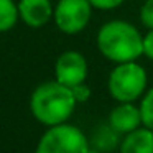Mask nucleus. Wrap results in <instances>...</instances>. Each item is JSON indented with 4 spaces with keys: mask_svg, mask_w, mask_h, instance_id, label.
<instances>
[{
    "mask_svg": "<svg viewBox=\"0 0 153 153\" xmlns=\"http://www.w3.org/2000/svg\"><path fill=\"white\" fill-rule=\"evenodd\" d=\"M71 89H73V94H74V97H76L77 102H86V100L91 97V89H89V86H86L84 82L71 87Z\"/></svg>",
    "mask_w": 153,
    "mask_h": 153,
    "instance_id": "15",
    "label": "nucleus"
},
{
    "mask_svg": "<svg viewBox=\"0 0 153 153\" xmlns=\"http://www.w3.org/2000/svg\"><path fill=\"white\" fill-rule=\"evenodd\" d=\"M120 153H153V130L145 127L127 133L120 143Z\"/></svg>",
    "mask_w": 153,
    "mask_h": 153,
    "instance_id": "9",
    "label": "nucleus"
},
{
    "mask_svg": "<svg viewBox=\"0 0 153 153\" xmlns=\"http://www.w3.org/2000/svg\"><path fill=\"white\" fill-rule=\"evenodd\" d=\"M97 48L112 63H130L143 54V36L128 22L110 20L97 31Z\"/></svg>",
    "mask_w": 153,
    "mask_h": 153,
    "instance_id": "1",
    "label": "nucleus"
},
{
    "mask_svg": "<svg viewBox=\"0 0 153 153\" xmlns=\"http://www.w3.org/2000/svg\"><path fill=\"white\" fill-rule=\"evenodd\" d=\"M18 13L25 25L31 28H40L53 18L54 8L50 0H20Z\"/></svg>",
    "mask_w": 153,
    "mask_h": 153,
    "instance_id": "7",
    "label": "nucleus"
},
{
    "mask_svg": "<svg viewBox=\"0 0 153 153\" xmlns=\"http://www.w3.org/2000/svg\"><path fill=\"white\" fill-rule=\"evenodd\" d=\"M20 13L13 0H0V33L12 30L17 25Z\"/></svg>",
    "mask_w": 153,
    "mask_h": 153,
    "instance_id": "10",
    "label": "nucleus"
},
{
    "mask_svg": "<svg viewBox=\"0 0 153 153\" xmlns=\"http://www.w3.org/2000/svg\"><path fill=\"white\" fill-rule=\"evenodd\" d=\"M89 143L77 127L69 123L53 125L40 138L36 153H87Z\"/></svg>",
    "mask_w": 153,
    "mask_h": 153,
    "instance_id": "4",
    "label": "nucleus"
},
{
    "mask_svg": "<svg viewBox=\"0 0 153 153\" xmlns=\"http://www.w3.org/2000/svg\"><path fill=\"white\" fill-rule=\"evenodd\" d=\"M109 123L117 133H130L138 128L142 123L140 107H135L132 102H120L109 115Z\"/></svg>",
    "mask_w": 153,
    "mask_h": 153,
    "instance_id": "8",
    "label": "nucleus"
},
{
    "mask_svg": "<svg viewBox=\"0 0 153 153\" xmlns=\"http://www.w3.org/2000/svg\"><path fill=\"white\" fill-rule=\"evenodd\" d=\"M77 100L73 89L59 81L43 82L33 91L30 99L31 114L38 122L45 125H59L64 123L74 112Z\"/></svg>",
    "mask_w": 153,
    "mask_h": 153,
    "instance_id": "2",
    "label": "nucleus"
},
{
    "mask_svg": "<svg viewBox=\"0 0 153 153\" xmlns=\"http://www.w3.org/2000/svg\"><path fill=\"white\" fill-rule=\"evenodd\" d=\"M92 13L89 0H59L54 7L53 20L58 30L66 35H77L87 27Z\"/></svg>",
    "mask_w": 153,
    "mask_h": 153,
    "instance_id": "5",
    "label": "nucleus"
},
{
    "mask_svg": "<svg viewBox=\"0 0 153 153\" xmlns=\"http://www.w3.org/2000/svg\"><path fill=\"white\" fill-rule=\"evenodd\" d=\"M92 8L97 10H114V8L120 7L125 0H89Z\"/></svg>",
    "mask_w": 153,
    "mask_h": 153,
    "instance_id": "14",
    "label": "nucleus"
},
{
    "mask_svg": "<svg viewBox=\"0 0 153 153\" xmlns=\"http://www.w3.org/2000/svg\"><path fill=\"white\" fill-rule=\"evenodd\" d=\"M87 153H97V152H96V150H91L89 148V152H87Z\"/></svg>",
    "mask_w": 153,
    "mask_h": 153,
    "instance_id": "17",
    "label": "nucleus"
},
{
    "mask_svg": "<svg viewBox=\"0 0 153 153\" xmlns=\"http://www.w3.org/2000/svg\"><path fill=\"white\" fill-rule=\"evenodd\" d=\"M112 130H114L112 127L110 128H102V132L96 137V143L104 152H107L109 148H114L117 145V137H115V133H112Z\"/></svg>",
    "mask_w": 153,
    "mask_h": 153,
    "instance_id": "12",
    "label": "nucleus"
},
{
    "mask_svg": "<svg viewBox=\"0 0 153 153\" xmlns=\"http://www.w3.org/2000/svg\"><path fill=\"white\" fill-rule=\"evenodd\" d=\"M56 81L68 87L82 84L87 77V61L79 51H64L54 63Z\"/></svg>",
    "mask_w": 153,
    "mask_h": 153,
    "instance_id": "6",
    "label": "nucleus"
},
{
    "mask_svg": "<svg viewBox=\"0 0 153 153\" xmlns=\"http://www.w3.org/2000/svg\"><path fill=\"white\" fill-rule=\"evenodd\" d=\"M143 54L150 59H153V28L143 36Z\"/></svg>",
    "mask_w": 153,
    "mask_h": 153,
    "instance_id": "16",
    "label": "nucleus"
},
{
    "mask_svg": "<svg viewBox=\"0 0 153 153\" xmlns=\"http://www.w3.org/2000/svg\"><path fill=\"white\" fill-rule=\"evenodd\" d=\"M140 114H142V123L146 128L153 130V87L143 97L140 104Z\"/></svg>",
    "mask_w": 153,
    "mask_h": 153,
    "instance_id": "11",
    "label": "nucleus"
},
{
    "mask_svg": "<svg viewBox=\"0 0 153 153\" xmlns=\"http://www.w3.org/2000/svg\"><path fill=\"white\" fill-rule=\"evenodd\" d=\"M146 87V71L137 61L120 63L109 76V92L119 102H133Z\"/></svg>",
    "mask_w": 153,
    "mask_h": 153,
    "instance_id": "3",
    "label": "nucleus"
},
{
    "mask_svg": "<svg viewBox=\"0 0 153 153\" xmlns=\"http://www.w3.org/2000/svg\"><path fill=\"white\" fill-rule=\"evenodd\" d=\"M140 20L148 30L153 28V0H145L140 8Z\"/></svg>",
    "mask_w": 153,
    "mask_h": 153,
    "instance_id": "13",
    "label": "nucleus"
}]
</instances>
